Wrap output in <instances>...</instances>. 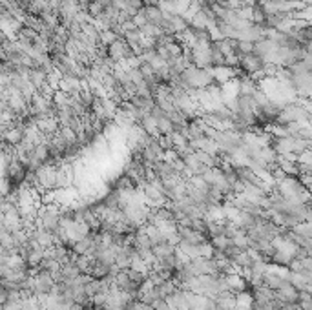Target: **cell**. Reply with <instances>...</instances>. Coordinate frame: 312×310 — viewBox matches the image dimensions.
Returning a JSON list of instances; mask_svg holds the SVG:
<instances>
[{"label": "cell", "instance_id": "1", "mask_svg": "<svg viewBox=\"0 0 312 310\" xmlns=\"http://www.w3.org/2000/svg\"><path fill=\"white\" fill-rule=\"evenodd\" d=\"M60 223V210L57 205H42L37 210V223L35 225L42 230L55 232V228Z\"/></svg>", "mask_w": 312, "mask_h": 310}, {"label": "cell", "instance_id": "2", "mask_svg": "<svg viewBox=\"0 0 312 310\" xmlns=\"http://www.w3.org/2000/svg\"><path fill=\"white\" fill-rule=\"evenodd\" d=\"M227 278V283H228V292L230 294H239V292L247 290V279L243 278V274H230V276H225Z\"/></svg>", "mask_w": 312, "mask_h": 310}, {"label": "cell", "instance_id": "3", "mask_svg": "<svg viewBox=\"0 0 312 310\" xmlns=\"http://www.w3.org/2000/svg\"><path fill=\"white\" fill-rule=\"evenodd\" d=\"M141 13H142V17L146 19L148 24H153V26H159L161 22H163V19H165V15H163V11H161L157 6H152V7H141L139 9Z\"/></svg>", "mask_w": 312, "mask_h": 310}, {"label": "cell", "instance_id": "4", "mask_svg": "<svg viewBox=\"0 0 312 310\" xmlns=\"http://www.w3.org/2000/svg\"><path fill=\"white\" fill-rule=\"evenodd\" d=\"M276 299L280 303H298V290L290 284H287L280 290H276Z\"/></svg>", "mask_w": 312, "mask_h": 310}, {"label": "cell", "instance_id": "5", "mask_svg": "<svg viewBox=\"0 0 312 310\" xmlns=\"http://www.w3.org/2000/svg\"><path fill=\"white\" fill-rule=\"evenodd\" d=\"M173 252H175V246H172L168 241H161V243H157V245L152 246V254L155 256L157 261L163 259V258H166V256H172Z\"/></svg>", "mask_w": 312, "mask_h": 310}, {"label": "cell", "instance_id": "6", "mask_svg": "<svg viewBox=\"0 0 312 310\" xmlns=\"http://www.w3.org/2000/svg\"><path fill=\"white\" fill-rule=\"evenodd\" d=\"M60 274H62L64 281H70V279H75L79 274H83V272L79 270L75 266V263H71V261H68V263H64V265H60Z\"/></svg>", "mask_w": 312, "mask_h": 310}, {"label": "cell", "instance_id": "7", "mask_svg": "<svg viewBox=\"0 0 312 310\" xmlns=\"http://www.w3.org/2000/svg\"><path fill=\"white\" fill-rule=\"evenodd\" d=\"M210 245L216 248V250H221V252H225L227 248H228L230 245H232V239L230 237H227L225 233H219V235H214V237H210Z\"/></svg>", "mask_w": 312, "mask_h": 310}, {"label": "cell", "instance_id": "8", "mask_svg": "<svg viewBox=\"0 0 312 310\" xmlns=\"http://www.w3.org/2000/svg\"><path fill=\"white\" fill-rule=\"evenodd\" d=\"M290 228H292V232H296L298 235H301V237H305V239H311V235H312V225H311V221H301V223L290 226Z\"/></svg>", "mask_w": 312, "mask_h": 310}, {"label": "cell", "instance_id": "9", "mask_svg": "<svg viewBox=\"0 0 312 310\" xmlns=\"http://www.w3.org/2000/svg\"><path fill=\"white\" fill-rule=\"evenodd\" d=\"M70 101H71V95L64 93L62 90H55L53 97H51V103H53L55 108H60V106H70Z\"/></svg>", "mask_w": 312, "mask_h": 310}, {"label": "cell", "instance_id": "10", "mask_svg": "<svg viewBox=\"0 0 312 310\" xmlns=\"http://www.w3.org/2000/svg\"><path fill=\"white\" fill-rule=\"evenodd\" d=\"M157 131H159V137L161 135H172L173 133V124L166 119V115L157 119Z\"/></svg>", "mask_w": 312, "mask_h": 310}, {"label": "cell", "instance_id": "11", "mask_svg": "<svg viewBox=\"0 0 312 310\" xmlns=\"http://www.w3.org/2000/svg\"><path fill=\"white\" fill-rule=\"evenodd\" d=\"M37 268H38V270H44V272H50V274H53V272L60 270V263H58V261H55V259L44 258L42 261H40V265H38Z\"/></svg>", "mask_w": 312, "mask_h": 310}, {"label": "cell", "instance_id": "12", "mask_svg": "<svg viewBox=\"0 0 312 310\" xmlns=\"http://www.w3.org/2000/svg\"><path fill=\"white\" fill-rule=\"evenodd\" d=\"M102 11H104V7L99 6V4H97V2H93V0H91V2L88 4V7H86V15H88V17L93 20V22H95V20L101 17Z\"/></svg>", "mask_w": 312, "mask_h": 310}, {"label": "cell", "instance_id": "13", "mask_svg": "<svg viewBox=\"0 0 312 310\" xmlns=\"http://www.w3.org/2000/svg\"><path fill=\"white\" fill-rule=\"evenodd\" d=\"M20 310H40V299L37 296H28L22 299V309Z\"/></svg>", "mask_w": 312, "mask_h": 310}, {"label": "cell", "instance_id": "14", "mask_svg": "<svg viewBox=\"0 0 312 310\" xmlns=\"http://www.w3.org/2000/svg\"><path fill=\"white\" fill-rule=\"evenodd\" d=\"M234 297H236V303L245 305V307H250V305L254 303V299H252V294H250V292H247V290L239 292V294H236Z\"/></svg>", "mask_w": 312, "mask_h": 310}, {"label": "cell", "instance_id": "15", "mask_svg": "<svg viewBox=\"0 0 312 310\" xmlns=\"http://www.w3.org/2000/svg\"><path fill=\"white\" fill-rule=\"evenodd\" d=\"M298 164H312V154H311V148L309 150H303L298 154Z\"/></svg>", "mask_w": 312, "mask_h": 310}, {"label": "cell", "instance_id": "16", "mask_svg": "<svg viewBox=\"0 0 312 310\" xmlns=\"http://www.w3.org/2000/svg\"><path fill=\"white\" fill-rule=\"evenodd\" d=\"M22 309V299H17V301H4L2 305V310H20Z\"/></svg>", "mask_w": 312, "mask_h": 310}, {"label": "cell", "instance_id": "17", "mask_svg": "<svg viewBox=\"0 0 312 310\" xmlns=\"http://www.w3.org/2000/svg\"><path fill=\"white\" fill-rule=\"evenodd\" d=\"M68 310H84V307H83V305H79V303H75V301H73V303L68 307Z\"/></svg>", "mask_w": 312, "mask_h": 310}, {"label": "cell", "instance_id": "18", "mask_svg": "<svg viewBox=\"0 0 312 310\" xmlns=\"http://www.w3.org/2000/svg\"><path fill=\"white\" fill-rule=\"evenodd\" d=\"M93 2H97L99 6H102V7H108L110 6V0H93Z\"/></svg>", "mask_w": 312, "mask_h": 310}]
</instances>
